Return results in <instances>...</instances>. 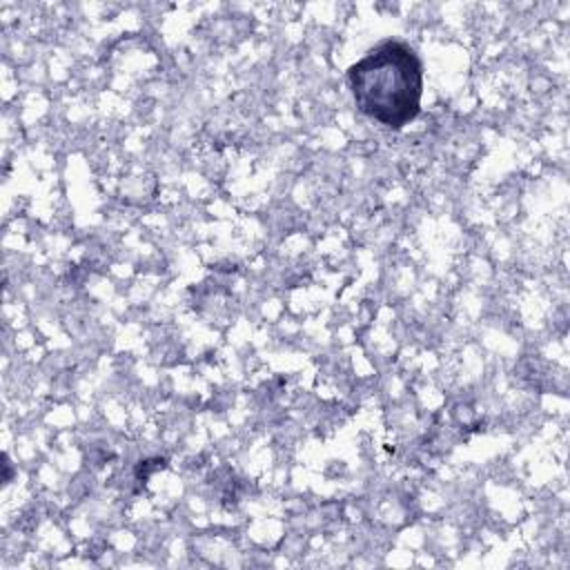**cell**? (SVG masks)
I'll return each instance as SVG.
<instances>
[{"instance_id":"obj_1","label":"cell","mask_w":570,"mask_h":570,"mask_svg":"<svg viewBox=\"0 0 570 570\" xmlns=\"http://www.w3.org/2000/svg\"><path fill=\"white\" fill-rule=\"evenodd\" d=\"M354 105L367 118L401 129L416 118L423 94V69L414 49L385 40L347 71Z\"/></svg>"}]
</instances>
